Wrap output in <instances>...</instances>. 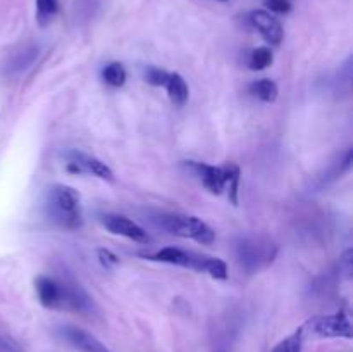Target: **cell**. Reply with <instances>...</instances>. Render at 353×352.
I'll list each match as a JSON object with an SVG mask.
<instances>
[{
  "label": "cell",
  "mask_w": 353,
  "mask_h": 352,
  "mask_svg": "<svg viewBox=\"0 0 353 352\" xmlns=\"http://www.w3.org/2000/svg\"><path fill=\"white\" fill-rule=\"evenodd\" d=\"M248 21H250L252 26L262 35V38H264L268 43L281 45L283 38H285V31H283L281 23H279L269 10H252L250 16H248Z\"/></svg>",
  "instance_id": "obj_10"
},
{
  "label": "cell",
  "mask_w": 353,
  "mask_h": 352,
  "mask_svg": "<svg viewBox=\"0 0 353 352\" xmlns=\"http://www.w3.org/2000/svg\"><path fill=\"white\" fill-rule=\"evenodd\" d=\"M38 300L47 309L71 311L78 314H93L95 302L79 283L71 278L40 275L34 280Z\"/></svg>",
  "instance_id": "obj_1"
},
{
  "label": "cell",
  "mask_w": 353,
  "mask_h": 352,
  "mask_svg": "<svg viewBox=\"0 0 353 352\" xmlns=\"http://www.w3.org/2000/svg\"><path fill=\"white\" fill-rule=\"evenodd\" d=\"M278 247L264 237H243L236 245V255L240 264L248 273L261 271L274 261Z\"/></svg>",
  "instance_id": "obj_6"
},
{
  "label": "cell",
  "mask_w": 353,
  "mask_h": 352,
  "mask_svg": "<svg viewBox=\"0 0 353 352\" xmlns=\"http://www.w3.org/2000/svg\"><path fill=\"white\" fill-rule=\"evenodd\" d=\"M126 69L121 62H109L102 71V79L105 85L112 86V88H121L126 83Z\"/></svg>",
  "instance_id": "obj_14"
},
{
  "label": "cell",
  "mask_w": 353,
  "mask_h": 352,
  "mask_svg": "<svg viewBox=\"0 0 353 352\" xmlns=\"http://www.w3.org/2000/svg\"><path fill=\"white\" fill-rule=\"evenodd\" d=\"M274 61V55L269 47H257L250 52L247 59V64L252 71H262V69L269 68Z\"/></svg>",
  "instance_id": "obj_15"
},
{
  "label": "cell",
  "mask_w": 353,
  "mask_h": 352,
  "mask_svg": "<svg viewBox=\"0 0 353 352\" xmlns=\"http://www.w3.org/2000/svg\"><path fill=\"white\" fill-rule=\"evenodd\" d=\"M164 88L168 90L169 99H171V102L174 104L176 107H183L186 102H188L190 88L188 85H186L185 78H183L179 72H169Z\"/></svg>",
  "instance_id": "obj_12"
},
{
  "label": "cell",
  "mask_w": 353,
  "mask_h": 352,
  "mask_svg": "<svg viewBox=\"0 0 353 352\" xmlns=\"http://www.w3.org/2000/svg\"><path fill=\"white\" fill-rule=\"evenodd\" d=\"M168 71H164L161 68H155V66H150L145 71V79H147V83H150L154 86H164L165 81H168Z\"/></svg>",
  "instance_id": "obj_18"
},
{
  "label": "cell",
  "mask_w": 353,
  "mask_h": 352,
  "mask_svg": "<svg viewBox=\"0 0 353 352\" xmlns=\"http://www.w3.org/2000/svg\"><path fill=\"white\" fill-rule=\"evenodd\" d=\"M37 2V21L40 26H47L59 12V0H34Z\"/></svg>",
  "instance_id": "obj_17"
},
{
  "label": "cell",
  "mask_w": 353,
  "mask_h": 352,
  "mask_svg": "<svg viewBox=\"0 0 353 352\" xmlns=\"http://www.w3.org/2000/svg\"><path fill=\"white\" fill-rule=\"evenodd\" d=\"M97 254H99V259L100 262H102V266H105V268H114V266L119 264V257H117L114 252H110L109 248H99Z\"/></svg>",
  "instance_id": "obj_20"
},
{
  "label": "cell",
  "mask_w": 353,
  "mask_h": 352,
  "mask_svg": "<svg viewBox=\"0 0 353 352\" xmlns=\"http://www.w3.org/2000/svg\"><path fill=\"white\" fill-rule=\"evenodd\" d=\"M103 228L107 231H110L112 235H119V237L130 238V240L138 242V244H148L150 237H148L147 231L140 226L138 223H134L133 219H130L128 216L123 214H103L100 217Z\"/></svg>",
  "instance_id": "obj_9"
},
{
  "label": "cell",
  "mask_w": 353,
  "mask_h": 352,
  "mask_svg": "<svg viewBox=\"0 0 353 352\" xmlns=\"http://www.w3.org/2000/svg\"><path fill=\"white\" fill-rule=\"evenodd\" d=\"M303 330L323 338H352L353 335L350 317L343 313L312 317L303 324Z\"/></svg>",
  "instance_id": "obj_8"
},
{
  "label": "cell",
  "mask_w": 353,
  "mask_h": 352,
  "mask_svg": "<svg viewBox=\"0 0 353 352\" xmlns=\"http://www.w3.org/2000/svg\"><path fill=\"white\" fill-rule=\"evenodd\" d=\"M61 335L68 344L78 349L79 352H110L95 335L78 326H62Z\"/></svg>",
  "instance_id": "obj_11"
},
{
  "label": "cell",
  "mask_w": 353,
  "mask_h": 352,
  "mask_svg": "<svg viewBox=\"0 0 353 352\" xmlns=\"http://www.w3.org/2000/svg\"><path fill=\"white\" fill-rule=\"evenodd\" d=\"M45 213L48 219L64 230L83 226V207L78 190L68 185H52L45 195Z\"/></svg>",
  "instance_id": "obj_2"
},
{
  "label": "cell",
  "mask_w": 353,
  "mask_h": 352,
  "mask_svg": "<svg viewBox=\"0 0 353 352\" xmlns=\"http://www.w3.org/2000/svg\"><path fill=\"white\" fill-rule=\"evenodd\" d=\"M303 337H305V330H303V326H300L299 330L293 331L292 335L283 338V340L272 349V352H302Z\"/></svg>",
  "instance_id": "obj_16"
},
{
  "label": "cell",
  "mask_w": 353,
  "mask_h": 352,
  "mask_svg": "<svg viewBox=\"0 0 353 352\" xmlns=\"http://www.w3.org/2000/svg\"><path fill=\"white\" fill-rule=\"evenodd\" d=\"M152 261L165 262V264L181 266V268L193 269L196 273H207L216 280L228 278V266L223 259L209 257V255L196 254L192 251H183L178 247H164L150 255Z\"/></svg>",
  "instance_id": "obj_4"
},
{
  "label": "cell",
  "mask_w": 353,
  "mask_h": 352,
  "mask_svg": "<svg viewBox=\"0 0 353 352\" xmlns=\"http://www.w3.org/2000/svg\"><path fill=\"white\" fill-rule=\"evenodd\" d=\"M217 2H230V0H217Z\"/></svg>",
  "instance_id": "obj_22"
},
{
  "label": "cell",
  "mask_w": 353,
  "mask_h": 352,
  "mask_svg": "<svg viewBox=\"0 0 353 352\" xmlns=\"http://www.w3.org/2000/svg\"><path fill=\"white\" fill-rule=\"evenodd\" d=\"M186 169L199 176L202 185L209 190L210 193H221L226 190L228 197H230L231 204L236 206L238 204V186H240V168L234 162H226L224 166H212L205 164V162L196 161H186Z\"/></svg>",
  "instance_id": "obj_3"
},
{
  "label": "cell",
  "mask_w": 353,
  "mask_h": 352,
  "mask_svg": "<svg viewBox=\"0 0 353 352\" xmlns=\"http://www.w3.org/2000/svg\"><path fill=\"white\" fill-rule=\"evenodd\" d=\"M341 268L345 269V275L350 278L352 276V251L345 252V255L341 257Z\"/></svg>",
  "instance_id": "obj_21"
},
{
  "label": "cell",
  "mask_w": 353,
  "mask_h": 352,
  "mask_svg": "<svg viewBox=\"0 0 353 352\" xmlns=\"http://www.w3.org/2000/svg\"><path fill=\"white\" fill-rule=\"evenodd\" d=\"M248 93H250L252 97H255V99L262 100V102L272 104L276 102V99H278L279 90H278V85H276L272 79L262 78V79H257V81H254L250 86H248Z\"/></svg>",
  "instance_id": "obj_13"
},
{
  "label": "cell",
  "mask_w": 353,
  "mask_h": 352,
  "mask_svg": "<svg viewBox=\"0 0 353 352\" xmlns=\"http://www.w3.org/2000/svg\"><path fill=\"white\" fill-rule=\"evenodd\" d=\"M62 155H64L65 171L68 173H72V175H92L100 179H105V182H114L112 169L95 155L76 150V148L65 150Z\"/></svg>",
  "instance_id": "obj_7"
},
{
  "label": "cell",
  "mask_w": 353,
  "mask_h": 352,
  "mask_svg": "<svg viewBox=\"0 0 353 352\" xmlns=\"http://www.w3.org/2000/svg\"><path fill=\"white\" fill-rule=\"evenodd\" d=\"M265 9L271 10V14H288L292 10L290 0H265Z\"/></svg>",
  "instance_id": "obj_19"
},
{
  "label": "cell",
  "mask_w": 353,
  "mask_h": 352,
  "mask_svg": "<svg viewBox=\"0 0 353 352\" xmlns=\"http://www.w3.org/2000/svg\"><path fill=\"white\" fill-rule=\"evenodd\" d=\"M159 224L171 235L190 238L202 245H210L216 240V231L200 217L183 213H168L159 217Z\"/></svg>",
  "instance_id": "obj_5"
}]
</instances>
